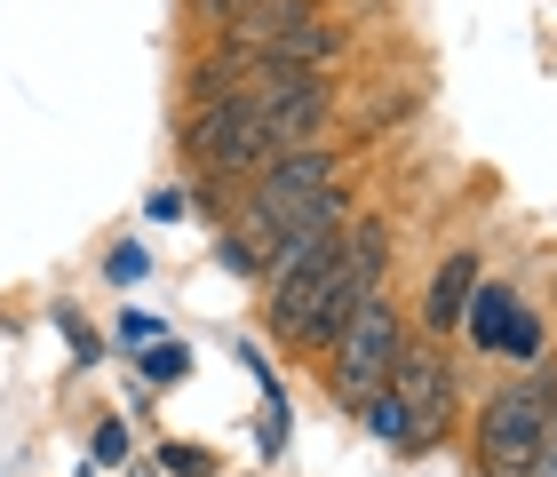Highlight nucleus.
Segmentation results:
<instances>
[{"mask_svg": "<svg viewBox=\"0 0 557 477\" xmlns=\"http://www.w3.org/2000/svg\"><path fill=\"white\" fill-rule=\"evenodd\" d=\"M144 215H151V223H175V215H184V191H151Z\"/></svg>", "mask_w": 557, "mask_h": 477, "instance_id": "14", "label": "nucleus"}, {"mask_svg": "<svg viewBox=\"0 0 557 477\" xmlns=\"http://www.w3.org/2000/svg\"><path fill=\"white\" fill-rule=\"evenodd\" d=\"M184 152L199 175H256L271 167V128H263V112L247 104V96H215V104H191L184 120Z\"/></svg>", "mask_w": 557, "mask_h": 477, "instance_id": "3", "label": "nucleus"}, {"mask_svg": "<svg viewBox=\"0 0 557 477\" xmlns=\"http://www.w3.org/2000/svg\"><path fill=\"white\" fill-rule=\"evenodd\" d=\"M470 294H478V255H446V263H438V279H430L422 326H430V335H446V326H462Z\"/></svg>", "mask_w": 557, "mask_h": 477, "instance_id": "8", "label": "nucleus"}, {"mask_svg": "<svg viewBox=\"0 0 557 477\" xmlns=\"http://www.w3.org/2000/svg\"><path fill=\"white\" fill-rule=\"evenodd\" d=\"M302 24H311V0H247V9L223 24V40H215V48H232V57H256V48L302 33Z\"/></svg>", "mask_w": 557, "mask_h": 477, "instance_id": "7", "label": "nucleus"}, {"mask_svg": "<svg viewBox=\"0 0 557 477\" xmlns=\"http://www.w3.org/2000/svg\"><path fill=\"white\" fill-rule=\"evenodd\" d=\"M383 263H391V231H383V223H350V231L326 247V255L302 271L295 287L271 294V326H278L295 350H326V342L350 326V311L383 287Z\"/></svg>", "mask_w": 557, "mask_h": 477, "instance_id": "1", "label": "nucleus"}, {"mask_svg": "<svg viewBox=\"0 0 557 477\" xmlns=\"http://www.w3.org/2000/svg\"><path fill=\"white\" fill-rule=\"evenodd\" d=\"M359 414H367V430H374V438L414 445V422H407V406H398V390H374V398H359Z\"/></svg>", "mask_w": 557, "mask_h": 477, "instance_id": "9", "label": "nucleus"}, {"mask_svg": "<svg viewBox=\"0 0 557 477\" xmlns=\"http://www.w3.org/2000/svg\"><path fill=\"white\" fill-rule=\"evenodd\" d=\"M104 271H112V279H120V287H128V279H144V247H120V255H112Z\"/></svg>", "mask_w": 557, "mask_h": 477, "instance_id": "15", "label": "nucleus"}, {"mask_svg": "<svg viewBox=\"0 0 557 477\" xmlns=\"http://www.w3.org/2000/svg\"><path fill=\"white\" fill-rule=\"evenodd\" d=\"M160 469H175V477H215V454H208V445H160Z\"/></svg>", "mask_w": 557, "mask_h": 477, "instance_id": "11", "label": "nucleus"}, {"mask_svg": "<svg viewBox=\"0 0 557 477\" xmlns=\"http://www.w3.org/2000/svg\"><path fill=\"white\" fill-rule=\"evenodd\" d=\"M398 342H407V326H398V303L383 287L367 294L359 311H350V326L326 350H335V398L343 406H359V398H374L391 382V366H398Z\"/></svg>", "mask_w": 557, "mask_h": 477, "instance_id": "4", "label": "nucleus"}, {"mask_svg": "<svg viewBox=\"0 0 557 477\" xmlns=\"http://www.w3.org/2000/svg\"><path fill=\"white\" fill-rule=\"evenodd\" d=\"M88 454L104 462V469H112V462H128V430H120V422H104V430H96V445H88Z\"/></svg>", "mask_w": 557, "mask_h": 477, "instance_id": "12", "label": "nucleus"}, {"mask_svg": "<svg viewBox=\"0 0 557 477\" xmlns=\"http://www.w3.org/2000/svg\"><path fill=\"white\" fill-rule=\"evenodd\" d=\"M534 477H557V406H549V430H542V462H534Z\"/></svg>", "mask_w": 557, "mask_h": 477, "instance_id": "16", "label": "nucleus"}, {"mask_svg": "<svg viewBox=\"0 0 557 477\" xmlns=\"http://www.w3.org/2000/svg\"><path fill=\"white\" fill-rule=\"evenodd\" d=\"M383 390H398V406H407V422H414L422 445H438V438L454 430V366L438 359V350L398 342V366H391Z\"/></svg>", "mask_w": 557, "mask_h": 477, "instance_id": "5", "label": "nucleus"}, {"mask_svg": "<svg viewBox=\"0 0 557 477\" xmlns=\"http://www.w3.org/2000/svg\"><path fill=\"white\" fill-rule=\"evenodd\" d=\"M184 9H191L199 24H215V33H223V24H232V16L247 9V0H184Z\"/></svg>", "mask_w": 557, "mask_h": 477, "instance_id": "13", "label": "nucleus"}, {"mask_svg": "<svg viewBox=\"0 0 557 477\" xmlns=\"http://www.w3.org/2000/svg\"><path fill=\"white\" fill-rule=\"evenodd\" d=\"M136 366H144V382L168 390V382H184V374H191V350H184V342H144Z\"/></svg>", "mask_w": 557, "mask_h": 477, "instance_id": "10", "label": "nucleus"}, {"mask_svg": "<svg viewBox=\"0 0 557 477\" xmlns=\"http://www.w3.org/2000/svg\"><path fill=\"white\" fill-rule=\"evenodd\" d=\"M549 374H525L502 398H486V422H478V477H534L542 462V430H549Z\"/></svg>", "mask_w": 557, "mask_h": 477, "instance_id": "2", "label": "nucleus"}, {"mask_svg": "<svg viewBox=\"0 0 557 477\" xmlns=\"http://www.w3.org/2000/svg\"><path fill=\"white\" fill-rule=\"evenodd\" d=\"M462 326H470L478 350H510V359H525V366L542 359V318L525 311L510 287H478L470 311H462Z\"/></svg>", "mask_w": 557, "mask_h": 477, "instance_id": "6", "label": "nucleus"}]
</instances>
